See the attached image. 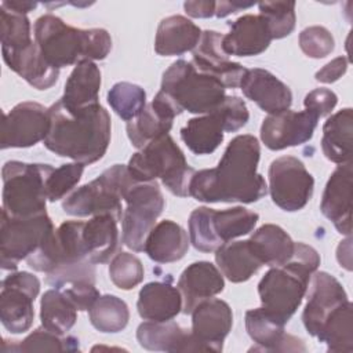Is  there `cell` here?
Segmentation results:
<instances>
[{"mask_svg":"<svg viewBox=\"0 0 353 353\" xmlns=\"http://www.w3.org/2000/svg\"><path fill=\"white\" fill-rule=\"evenodd\" d=\"M261 146L254 135L234 137L226 146L218 165L194 171L189 196L203 203L251 204L268 193L265 178L256 172Z\"/></svg>","mask_w":353,"mask_h":353,"instance_id":"6da1fadb","label":"cell"},{"mask_svg":"<svg viewBox=\"0 0 353 353\" xmlns=\"http://www.w3.org/2000/svg\"><path fill=\"white\" fill-rule=\"evenodd\" d=\"M50 130L44 146L61 157L92 164L103 157L110 143V116L99 103L70 110L57 101L48 108Z\"/></svg>","mask_w":353,"mask_h":353,"instance_id":"7a4b0ae2","label":"cell"},{"mask_svg":"<svg viewBox=\"0 0 353 353\" xmlns=\"http://www.w3.org/2000/svg\"><path fill=\"white\" fill-rule=\"evenodd\" d=\"M33 32L41 55L58 69L77 65L83 59H105L112 50L108 30L101 28L79 29L52 14L39 17Z\"/></svg>","mask_w":353,"mask_h":353,"instance_id":"3957f363","label":"cell"},{"mask_svg":"<svg viewBox=\"0 0 353 353\" xmlns=\"http://www.w3.org/2000/svg\"><path fill=\"white\" fill-rule=\"evenodd\" d=\"M320 266L319 252L305 244L295 243L290 261L270 268L258 284L262 307L274 319L287 324L306 295L310 277Z\"/></svg>","mask_w":353,"mask_h":353,"instance_id":"277c9868","label":"cell"},{"mask_svg":"<svg viewBox=\"0 0 353 353\" xmlns=\"http://www.w3.org/2000/svg\"><path fill=\"white\" fill-rule=\"evenodd\" d=\"M127 170L137 182H152L160 178L164 186L179 197L189 196V183L194 174L170 134L149 142L141 152L134 153Z\"/></svg>","mask_w":353,"mask_h":353,"instance_id":"5b68a950","label":"cell"},{"mask_svg":"<svg viewBox=\"0 0 353 353\" xmlns=\"http://www.w3.org/2000/svg\"><path fill=\"white\" fill-rule=\"evenodd\" d=\"M223 84L214 76L196 69L192 61L178 59L164 73L161 91L183 112L207 114L216 110L226 98Z\"/></svg>","mask_w":353,"mask_h":353,"instance_id":"8992f818","label":"cell"},{"mask_svg":"<svg viewBox=\"0 0 353 353\" xmlns=\"http://www.w3.org/2000/svg\"><path fill=\"white\" fill-rule=\"evenodd\" d=\"M50 164L11 160L3 165V211L11 216H32L46 211V181Z\"/></svg>","mask_w":353,"mask_h":353,"instance_id":"52a82bcc","label":"cell"},{"mask_svg":"<svg viewBox=\"0 0 353 353\" xmlns=\"http://www.w3.org/2000/svg\"><path fill=\"white\" fill-rule=\"evenodd\" d=\"M135 182L127 165L114 164L105 170L97 179L70 193L62 203L68 215L88 216L110 214L121 221V200L127 189Z\"/></svg>","mask_w":353,"mask_h":353,"instance_id":"ba28073f","label":"cell"},{"mask_svg":"<svg viewBox=\"0 0 353 353\" xmlns=\"http://www.w3.org/2000/svg\"><path fill=\"white\" fill-rule=\"evenodd\" d=\"M127 207L121 216V241L130 250L143 251L145 240L164 208V196L156 181L134 182L123 196Z\"/></svg>","mask_w":353,"mask_h":353,"instance_id":"9c48e42d","label":"cell"},{"mask_svg":"<svg viewBox=\"0 0 353 353\" xmlns=\"http://www.w3.org/2000/svg\"><path fill=\"white\" fill-rule=\"evenodd\" d=\"M47 212L32 216H11L1 211L0 265L3 270H17L18 262L33 254L54 232Z\"/></svg>","mask_w":353,"mask_h":353,"instance_id":"30bf717a","label":"cell"},{"mask_svg":"<svg viewBox=\"0 0 353 353\" xmlns=\"http://www.w3.org/2000/svg\"><path fill=\"white\" fill-rule=\"evenodd\" d=\"M314 179L299 159L281 156L272 161L268 190L279 208L288 212L302 210L312 199Z\"/></svg>","mask_w":353,"mask_h":353,"instance_id":"8fae6325","label":"cell"},{"mask_svg":"<svg viewBox=\"0 0 353 353\" xmlns=\"http://www.w3.org/2000/svg\"><path fill=\"white\" fill-rule=\"evenodd\" d=\"M40 291V280L29 272H11L1 281L0 320L11 334L26 332L34 319L33 302Z\"/></svg>","mask_w":353,"mask_h":353,"instance_id":"7c38bea8","label":"cell"},{"mask_svg":"<svg viewBox=\"0 0 353 353\" xmlns=\"http://www.w3.org/2000/svg\"><path fill=\"white\" fill-rule=\"evenodd\" d=\"M48 130V109L37 102H21L4 114L1 149L30 148L44 141Z\"/></svg>","mask_w":353,"mask_h":353,"instance_id":"4fadbf2b","label":"cell"},{"mask_svg":"<svg viewBox=\"0 0 353 353\" xmlns=\"http://www.w3.org/2000/svg\"><path fill=\"white\" fill-rule=\"evenodd\" d=\"M319 117L309 110L269 114L261 125V139L270 150L299 146L312 139Z\"/></svg>","mask_w":353,"mask_h":353,"instance_id":"5bb4252c","label":"cell"},{"mask_svg":"<svg viewBox=\"0 0 353 353\" xmlns=\"http://www.w3.org/2000/svg\"><path fill=\"white\" fill-rule=\"evenodd\" d=\"M307 302L302 313V321L306 331L316 336L328 316L347 299L342 284L327 272H314L310 277Z\"/></svg>","mask_w":353,"mask_h":353,"instance_id":"9a60e30c","label":"cell"},{"mask_svg":"<svg viewBox=\"0 0 353 353\" xmlns=\"http://www.w3.org/2000/svg\"><path fill=\"white\" fill-rule=\"evenodd\" d=\"M182 110L161 90L153 101L145 106L139 116L127 123V135L134 148L142 149L149 142L159 139L170 132L175 116Z\"/></svg>","mask_w":353,"mask_h":353,"instance_id":"2e32d148","label":"cell"},{"mask_svg":"<svg viewBox=\"0 0 353 353\" xmlns=\"http://www.w3.org/2000/svg\"><path fill=\"white\" fill-rule=\"evenodd\" d=\"M223 34L215 30L201 32V37L193 50L192 63L203 73L216 77L225 88H237L247 69L229 59L222 48Z\"/></svg>","mask_w":353,"mask_h":353,"instance_id":"e0dca14e","label":"cell"},{"mask_svg":"<svg viewBox=\"0 0 353 353\" xmlns=\"http://www.w3.org/2000/svg\"><path fill=\"white\" fill-rule=\"evenodd\" d=\"M352 197H353V168L352 161L339 164L327 181L321 197L320 210L330 219L338 233L352 234Z\"/></svg>","mask_w":353,"mask_h":353,"instance_id":"ac0fdd59","label":"cell"},{"mask_svg":"<svg viewBox=\"0 0 353 353\" xmlns=\"http://www.w3.org/2000/svg\"><path fill=\"white\" fill-rule=\"evenodd\" d=\"M190 314V331L205 352H222L223 341L233 325L230 306L222 299L210 298L200 302Z\"/></svg>","mask_w":353,"mask_h":353,"instance_id":"d6986e66","label":"cell"},{"mask_svg":"<svg viewBox=\"0 0 353 353\" xmlns=\"http://www.w3.org/2000/svg\"><path fill=\"white\" fill-rule=\"evenodd\" d=\"M285 324L269 314L262 306L245 312V330L255 342L251 350L305 352L303 342L284 331Z\"/></svg>","mask_w":353,"mask_h":353,"instance_id":"ffe728a7","label":"cell"},{"mask_svg":"<svg viewBox=\"0 0 353 353\" xmlns=\"http://www.w3.org/2000/svg\"><path fill=\"white\" fill-rule=\"evenodd\" d=\"M272 40L266 19L261 14H245L229 22V33L223 34L222 48L226 55L255 57L262 54Z\"/></svg>","mask_w":353,"mask_h":353,"instance_id":"44dd1931","label":"cell"},{"mask_svg":"<svg viewBox=\"0 0 353 353\" xmlns=\"http://www.w3.org/2000/svg\"><path fill=\"white\" fill-rule=\"evenodd\" d=\"M239 87L248 99L269 114L288 110L292 103L290 87L273 73L261 68L247 69Z\"/></svg>","mask_w":353,"mask_h":353,"instance_id":"7402d4cb","label":"cell"},{"mask_svg":"<svg viewBox=\"0 0 353 353\" xmlns=\"http://www.w3.org/2000/svg\"><path fill=\"white\" fill-rule=\"evenodd\" d=\"M223 287V274L215 265L208 261L190 263L178 280V290L182 295V312L190 314L200 302L222 292Z\"/></svg>","mask_w":353,"mask_h":353,"instance_id":"603a6c76","label":"cell"},{"mask_svg":"<svg viewBox=\"0 0 353 353\" xmlns=\"http://www.w3.org/2000/svg\"><path fill=\"white\" fill-rule=\"evenodd\" d=\"M137 339L143 349L154 352H205L190 330L175 321H145L137 328Z\"/></svg>","mask_w":353,"mask_h":353,"instance_id":"cb8c5ba5","label":"cell"},{"mask_svg":"<svg viewBox=\"0 0 353 353\" xmlns=\"http://www.w3.org/2000/svg\"><path fill=\"white\" fill-rule=\"evenodd\" d=\"M7 66L37 90H48L59 76V69L50 65L41 55L37 44H32L12 51H1Z\"/></svg>","mask_w":353,"mask_h":353,"instance_id":"d4e9b609","label":"cell"},{"mask_svg":"<svg viewBox=\"0 0 353 353\" xmlns=\"http://www.w3.org/2000/svg\"><path fill=\"white\" fill-rule=\"evenodd\" d=\"M117 219L110 214H101L84 222L83 243L88 261L92 263H106L120 248Z\"/></svg>","mask_w":353,"mask_h":353,"instance_id":"484cf974","label":"cell"},{"mask_svg":"<svg viewBox=\"0 0 353 353\" xmlns=\"http://www.w3.org/2000/svg\"><path fill=\"white\" fill-rule=\"evenodd\" d=\"M190 240L185 229L170 219L161 221L149 232L143 251L157 263H171L182 259L189 250Z\"/></svg>","mask_w":353,"mask_h":353,"instance_id":"4316f807","label":"cell"},{"mask_svg":"<svg viewBox=\"0 0 353 353\" xmlns=\"http://www.w3.org/2000/svg\"><path fill=\"white\" fill-rule=\"evenodd\" d=\"M137 309L143 320L170 321L182 310V295L170 283L152 281L141 288Z\"/></svg>","mask_w":353,"mask_h":353,"instance_id":"83f0119b","label":"cell"},{"mask_svg":"<svg viewBox=\"0 0 353 353\" xmlns=\"http://www.w3.org/2000/svg\"><path fill=\"white\" fill-rule=\"evenodd\" d=\"M200 37V28L190 19L182 15H171L159 23L154 51L161 57L182 55L188 51H193Z\"/></svg>","mask_w":353,"mask_h":353,"instance_id":"f1b7e54d","label":"cell"},{"mask_svg":"<svg viewBox=\"0 0 353 353\" xmlns=\"http://www.w3.org/2000/svg\"><path fill=\"white\" fill-rule=\"evenodd\" d=\"M101 70L90 59L80 61L69 74L61 102L70 110L88 108L99 103Z\"/></svg>","mask_w":353,"mask_h":353,"instance_id":"f546056e","label":"cell"},{"mask_svg":"<svg viewBox=\"0 0 353 353\" xmlns=\"http://www.w3.org/2000/svg\"><path fill=\"white\" fill-rule=\"evenodd\" d=\"M352 134L353 114L350 108H345L331 117L323 125L321 149L324 156L335 164L352 161Z\"/></svg>","mask_w":353,"mask_h":353,"instance_id":"4dcf8cb0","label":"cell"},{"mask_svg":"<svg viewBox=\"0 0 353 353\" xmlns=\"http://www.w3.org/2000/svg\"><path fill=\"white\" fill-rule=\"evenodd\" d=\"M215 262L232 283L247 281L262 266L248 240L225 243L215 251Z\"/></svg>","mask_w":353,"mask_h":353,"instance_id":"1f68e13d","label":"cell"},{"mask_svg":"<svg viewBox=\"0 0 353 353\" xmlns=\"http://www.w3.org/2000/svg\"><path fill=\"white\" fill-rule=\"evenodd\" d=\"M248 241L262 265L270 268L287 263L295 250V243L290 234L283 228L273 223L258 228Z\"/></svg>","mask_w":353,"mask_h":353,"instance_id":"d6a6232c","label":"cell"},{"mask_svg":"<svg viewBox=\"0 0 353 353\" xmlns=\"http://www.w3.org/2000/svg\"><path fill=\"white\" fill-rule=\"evenodd\" d=\"M225 124L218 110L188 120L181 128V138L194 154H210L223 141Z\"/></svg>","mask_w":353,"mask_h":353,"instance_id":"836d02e7","label":"cell"},{"mask_svg":"<svg viewBox=\"0 0 353 353\" xmlns=\"http://www.w3.org/2000/svg\"><path fill=\"white\" fill-rule=\"evenodd\" d=\"M40 320L48 331L66 335L77 320V309L62 290H48L40 301Z\"/></svg>","mask_w":353,"mask_h":353,"instance_id":"e575fe53","label":"cell"},{"mask_svg":"<svg viewBox=\"0 0 353 353\" xmlns=\"http://www.w3.org/2000/svg\"><path fill=\"white\" fill-rule=\"evenodd\" d=\"M350 301L338 306L323 324L317 339L327 345V352L352 353L353 352V325Z\"/></svg>","mask_w":353,"mask_h":353,"instance_id":"d590c367","label":"cell"},{"mask_svg":"<svg viewBox=\"0 0 353 353\" xmlns=\"http://www.w3.org/2000/svg\"><path fill=\"white\" fill-rule=\"evenodd\" d=\"M90 323L94 328L105 334L123 331L130 320L127 303L116 295H101L88 310Z\"/></svg>","mask_w":353,"mask_h":353,"instance_id":"8d00e7d4","label":"cell"},{"mask_svg":"<svg viewBox=\"0 0 353 353\" xmlns=\"http://www.w3.org/2000/svg\"><path fill=\"white\" fill-rule=\"evenodd\" d=\"M79 339L72 335H58L48 331L43 325L36 328L23 341H3L1 352H76L79 350Z\"/></svg>","mask_w":353,"mask_h":353,"instance_id":"74e56055","label":"cell"},{"mask_svg":"<svg viewBox=\"0 0 353 353\" xmlns=\"http://www.w3.org/2000/svg\"><path fill=\"white\" fill-rule=\"evenodd\" d=\"M259 215L244 207H232L222 211H214L212 223L215 233L222 244L254 230Z\"/></svg>","mask_w":353,"mask_h":353,"instance_id":"f35d334b","label":"cell"},{"mask_svg":"<svg viewBox=\"0 0 353 353\" xmlns=\"http://www.w3.org/2000/svg\"><path fill=\"white\" fill-rule=\"evenodd\" d=\"M108 103L119 117L128 123L145 109L146 92L137 84L119 81L108 91Z\"/></svg>","mask_w":353,"mask_h":353,"instance_id":"ab89813d","label":"cell"},{"mask_svg":"<svg viewBox=\"0 0 353 353\" xmlns=\"http://www.w3.org/2000/svg\"><path fill=\"white\" fill-rule=\"evenodd\" d=\"M0 41L1 51L19 50L32 44L29 18L0 6Z\"/></svg>","mask_w":353,"mask_h":353,"instance_id":"60d3db41","label":"cell"},{"mask_svg":"<svg viewBox=\"0 0 353 353\" xmlns=\"http://www.w3.org/2000/svg\"><path fill=\"white\" fill-rule=\"evenodd\" d=\"M214 211L210 207H199L189 216V240L201 252H214L223 245L214 229Z\"/></svg>","mask_w":353,"mask_h":353,"instance_id":"b9f144b4","label":"cell"},{"mask_svg":"<svg viewBox=\"0 0 353 353\" xmlns=\"http://www.w3.org/2000/svg\"><path fill=\"white\" fill-rule=\"evenodd\" d=\"M258 7L269 25L272 39H283L292 33L296 21L294 1H261Z\"/></svg>","mask_w":353,"mask_h":353,"instance_id":"7bdbcfd3","label":"cell"},{"mask_svg":"<svg viewBox=\"0 0 353 353\" xmlns=\"http://www.w3.org/2000/svg\"><path fill=\"white\" fill-rule=\"evenodd\" d=\"M109 276L117 288L127 291L132 290L143 280L145 270L138 256L120 251L110 261Z\"/></svg>","mask_w":353,"mask_h":353,"instance_id":"ee69618b","label":"cell"},{"mask_svg":"<svg viewBox=\"0 0 353 353\" xmlns=\"http://www.w3.org/2000/svg\"><path fill=\"white\" fill-rule=\"evenodd\" d=\"M83 171L84 164L77 161L54 168L46 181L47 200L54 203L63 199L79 183Z\"/></svg>","mask_w":353,"mask_h":353,"instance_id":"f6af8a7d","label":"cell"},{"mask_svg":"<svg viewBox=\"0 0 353 353\" xmlns=\"http://www.w3.org/2000/svg\"><path fill=\"white\" fill-rule=\"evenodd\" d=\"M95 280H97L95 263H92L88 259L59 266L51 273H48L46 279L47 284L58 290H63L69 285L79 284V283L95 284Z\"/></svg>","mask_w":353,"mask_h":353,"instance_id":"bcb514c9","label":"cell"},{"mask_svg":"<svg viewBox=\"0 0 353 353\" xmlns=\"http://www.w3.org/2000/svg\"><path fill=\"white\" fill-rule=\"evenodd\" d=\"M299 47L309 58L320 59L330 55L335 48L331 32L324 26H309L299 33Z\"/></svg>","mask_w":353,"mask_h":353,"instance_id":"7dc6e473","label":"cell"},{"mask_svg":"<svg viewBox=\"0 0 353 353\" xmlns=\"http://www.w3.org/2000/svg\"><path fill=\"white\" fill-rule=\"evenodd\" d=\"M216 110L222 116L226 132L239 131L247 124L250 119L245 102L236 95H226V98Z\"/></svg>","mask_w":353,"mask_h":353,"instance_id":"c3c4849f","label":"cell"},{"mask_svg":"<svg viewBox=\"0 0 353 353\" xmlns=\"http://www.w3.org/2000/svg\"><path fill=\"white\" fill-rule=\"evenodd\" d=\"M336 103H338L336 94L328 88L312 90L309 94H306L303 99L305 110L312 112L319 119L330 114Z\"/></svg>","mask_w":353,"mask_h":353,"instance_id":"681fc988","label":"cell"},{"mask_svg":"<svg viewBox=\"0 0 353 353\" xmlns=\"http://www.w3.org/2000/svg\"><path fill=\"white\" fill-rule=\"evenodd\" d=\"M65 295L70 299L77 310H90L94 302L101 296L95 284L91 283H79L69 285L62 290Z\"/></svg>","mask_w":353,"mask_h":353,"instance_id":"f907efd6","label":"cell"},{"mask_svg":"<svg viewBox=\"0 0 353 353\" xmlns=\"http://www.w3.org/2000/svg\"><path fill=\"white\" fill-rule=\"evenodd\" d=\"M347 70V59L345 57H338L324 65L319 72H316L314 79L320 83H334L339 80Z\"/></svg>","mask_w":353,"mask_h":353,"instance_id":"816d5d0a","label":"cell"},{"mask_svg":"<svg viewBox=\"0 0 353 353\" xmlns=\"http://www.w3.org/2000/svg\"><path fill=\"white\" fill-rule=\"evenodd\" d=\"M183 8L186 14L192 18H210L215 15L216 1L205 0V1H185Z\"/></svg>","mask_w":353,"mask_h":353,"instance_id":"f5cc1de1","label":"cell"},{"mask_svg":"<svg viewBox=\"0 0 353 353\" xmlns=\"http://www.w3.org/2000/svg\"><path fill=\"white\" fill-rule=\"evenodd\" d=\"M254 3H240V1H216V10H215V17L218 18H225L230 14L237 12L239 10L250 8L252 7Z\"/></svg>","mask_w":353,"mask_h":353,"instance_id":"db71d44e","label":"cell"},{"mask_svg":"<svg viewBox=\"0 0 353 353\" xmlns=\"http://www.w3.org/2000/svg\"><path fill=\"white\" fill-rule=\"evenodd\" d=\"M3 7L14 11V12H18V14H28L29 11H33L36 7H37V3L36 1H21V0H4L1 1Z\"/></svg>","mask_w":353,"mask_h":353,"instance_id":"11a10c76","label":"cell"}]
</instances>
